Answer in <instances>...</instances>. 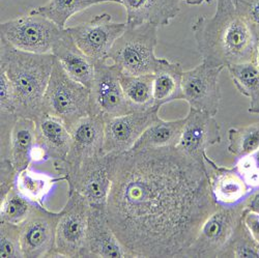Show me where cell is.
<instances>
[{
	"label": "cell",
	"instance_id": "cell-1",
	"mask_svg": "<svg viewBox=\"0 0 259 258\" xmlns=\"http://www.w3.org/2000/svg\"><path fill=\"white\" fill-rule=\"evenodd\" d=\"M108 221L133 257H185L218 208L206 166L176 146L106 155Z\"/></svg>",
	"mask_w": 259,
	"mask_h": 258
},
{
	"label": "cell",
	"instance_id": "cell-2",
	"mask_svg": "<svg viewBox=\"0 0 259 258\" xmlns=\"http://www.w3.org/2000/svg\"><path fill=\"white\" fill-rule=\"evenodd\" d=\"M192 31L202 61L213 67L256 61L259 35L234 0H217L211 17L201 16Z\"/></svg>",
	"mask_w": 259,
	"mask_h": 258
},
{
	"label": "cell",
	"instance_id": "cell-3",
	"mask_svg": "<svg viewBox=\"0 0 259 258\" xmlns=\"http://www.w3.org/2000/svg\"><path fill=\"white\" fill-rule=\"evenodd\" d=\"M54 63L52 53L21 51L0 37V71L12 84L19 117L36 121L44 114L42 104Z\"/></svg>",
	"mask_w": 259,
	"mask_h": 258
},
{
	"label": "cell",
	"instance_id": "cell-4",
	"mask_svg": "<svg viewBox=\"0 0 259 258\" xmlns=\"http://www.w3.org/2000/svg\"><path fill=\"white\" fill-rule=\"evenodd\" d=\"M158 26L144 23L128 26L112 46L108 60L119 74L139 76L154 74L161 61L156 55Z\"/></svg>",
	"mask_w": 259,
	"mask_h": 258
},
{
	"label": "cell",
	"instance_id": "cell-5",
	"mask_svg": "<svg viewBox=\"0 0 259 258\" xmlns=\"http://www.w3.org/2000/svg\"><path fill=\"white\" fill-rule=\"evenodd\" d=\"M91 91L74 80L56 60L44 97V113L60 119L70 130L90 115Z\"/></svg>",
	"mask_w": 259,
	"mask_h": 258
},
{
	"label": "cell",
	"instance_id": "cell-6",
	"mask_svg": "<svg viewBox=\"0 0 259 258\" xmlns=\"http://www.w3.org/2000/svg\"><path fill=\"white\" fill-rule=\"evenodd\" d=\"M64 30L66 28L59 27L50 19L29 13L2 22L0 37L18 50L34 54H48L52 53L55 42Z\"/></svg>",
	"mask_w": 259,
	"mask_h": 258
},
{
	"label": "cell",
	"instance_id": "cell-7",
	"mask_svg": "<svg viewBox=\"0 0 259 258\" xmlns=\"http://www.w3.org/2000/svg\"><path fill=\"white\" fill-rule=\"evenodd\" d=\"M105 119L99 115H88L72 128V143L67 158L53 164L59 177L67 182L85 163L104 154Z\"/></svg>",
	"mask_w": 259,
	"mask_h": 258
},
{
	"label": "cell",
	"instance_id": "cell-8",
	"mask_svg": "<svg viewBox=\"0 0 259 258\" xmlns=\"http://www.w3.org/2000/svg\"><path fill=\"white\" fill-rule=\"evenodd\" d=\"M244 213V203L232 207L218 206L202 223L185 257H219Z\"/></svg>",
	"mask_w": 259,
	"mask_h": 258
},
{
	"label": "cell",
	"instance_id": "cell-9",
	"mask_svg": "<svg viewBox=\"0 0 259 258\" xmlns=\"http://www.w3.org/2000/svg\"><path fill=\"white\" fill-rule=\"evenodd\" d=\"M91 205L79 193H69L60 210L53 257H81L88 233Z\"/></svg>",
	"mask_w": 259,
	"mask_h": 258
},
{
	"label": "cell",
	"instance_id": "cell-10",
	"mask_svg": "<svg viewBox=\"0 0 259 258\" xmlns=\"http://www.w3.org/2000/svg\"><path fill=\"white\" fill-rule=\"evenodd\" d=\"M108 61H96L95 77L90 89V114L102 116L105 120L133 112L125 100L119 73Z\"/></svg>",
	"mask_w": 259,
	"mask_h": 258
},
{
	"label": "cell",
	"instance_id": "cell-11",
	"mask_svg": "<svg viewBox=\"0 0 259 258\" xmlns=\"http://www.w3.org/2000/svg\"><path fill=\"white\" fill-rule=\"evenodd\" d=\"M223 70L201 61L197 67L184 71L182 88L190 108L212 116L218 114L222 98L219 80Z\"/></svg>",
	"mask_w": 259,
	"mask_h": 258
},
{
	"label": "cell",
	"instance_id": "cell-12",
	"mask_svg": "<svg viewBox=\"0 0 259 258\" xmlns=\"http://www.w3.org/2000/svg\"><path fill=\"white\" fill-rule=\"evenodd\" d=\"M67 29L77 46L96 62L108 59L114 42L126 29V22H113L111 15L103 13Z\"/></svg>",
	"mask_w": 259,
	"mask_h": 258
},
{
	"label": "cell",
	"instance_id": "cell-13",
	"mask_svg": "<svg viewBox=\"0 0 259 258\" xmlns=\"http://www.w3.org/2000/svg\"><path fill=\"white\" fill-rule=\"evenodd\" d=\"M59 216L60 211H51L45 205L33 204L27 219L19 225L23 257H53Z\"/></svg>",
	"mask_w": 259,
	"mask_h": 258
},
{
	"label": "cell",
	"instance_id": "cell-14",
	"mask_svg": "<svg viewBox=\"0 0 259 258\" xmlns=\"http://www.w3.org/2000/svg\"><path fill=\"white\" fill-rule=\"evenodd\" d=\"M160 107L131 112L105 120L104 154L119 155L131 150L146 128L158 121Z\"/></svg>",
	"mask_w": 259,
	"mask_h": 258
},
{
	"label": "cell",
	"instance_id": "cell-15",
	"mask_svg": "<svg viewBox=\"0 0 259 258\" xmlns=\"http://www.w3.org/2000/svg\"><path fill=\"white\" fill-rule=\"evenodd\" d=\"M220 142V125L214 116L190 108L185 117L182 138L177 146L181 152L206 166L207 148Z\"/></svg>",
	"mask_w": 259,
	"mask_h": 258
},
{
	"label": "cell",
	"instance_id": "cell-16",
	"mask_svg": "<svg viewBox=\"0 0 259 258\" xmlns=\"http://www.w3.org/2000/svg\"><path fill=\"white\" fill-rule=\"evenodd\" d=\"M69 193H79L91 207L107 209L111 190V179L106 155L85 162L76 174L67 180Z\"/></svg>",
	"mask_w": 259,
	"mask_h": 258
},
{
	"label": "cell",
	"instance_id": "cell-17",
	"mask_svg": "<svg viewBox=\"0 0 259 258\" xmlns=\"http://www.w3.org/2000/svg\"><path fill=\"white\" fill-rule=\"evenodd\" d=\"M81 257H133L120 243L107 217V209L91 207Z\"/></svg>",
	"mask_w": 259,
	"mask_h": 258
},
{
	"label": "cell",
	"instance_id": "cell-18",
	"mask_svg": "<svg viewBox=\"0 0 259 258\" xmlns=\"http://www.w3.org/2000/svg\"><path fill=\"white\" fill-rule=\"evenodd\" d=\"M205 164L208 171L211 194L218 206H237L247 200L253 190L246 184L234 166H220L207 155Z\"/></svg>",
	"mask_w": 259,
	"mask_h": 258
},
{
	"label": "cell",
	"instance_id": "cell-19",
	"mask_svg": "<svg viewBox=\"0 0 259 258\" xmlns=\"http://www.w3.org/2000/svg\"><path fill=\"white\" fill-rule=\"evenodd\" d=\"M183 0H120L125 9L126 25L138 26L149 23L169 25L181 12Z\"/></svg>",
	"mask_w": 259,
	"mask_h": 258
},
{
	"label": "cell",
	"instance_id": "cell-20",
	"mask_svg": "<svg viewBox=\"0 0 259 258\" xmlns=\"http://www.w3.org/2000/svg\"><path fill=\"white\" fill-rule=\"evenodd\" d=\"M52 54L70 77L91 89L96 62L77 46L67 28L55 42Z\"/></svg>",
	"mask_w": 259,
	"mask_h": 258
},
{
	"label": "cell",
	"instance_id": "cell-21",
	"mask_svg": "<svg viewBox=\"0 0 259 258\" xmlns=\"http://www.w3.org/2000/svg\"><path fill=\"white\" fill-rule=\"evenodd\" d=\"M35 143L45 152L53 164L60 163L67 158L72 143L70 128L60 119L44 113L35 121Z\"/></svg>",
	"mask_w": 259,
	"mask_h": 258
},
{
	"label": "cell",
	"instance_id": "cell-22",
	"mask_svg": "<svg viewBox=\"0 0 259 258\" xmlns=\"http://www.w3.org/2000/svg\"><path fill=\"white\" fill-rule=\"evenodd\" d=\"M184 70L179 62H171L161 58L154 73V98L155 105L161 107L177 100H184L183 94Z\"/></svg>",
	"mask_w": 259,
	"mask_h": 258
},
{
	"label": "cell",
	"instance_id": "cell-23",
	"mask_svg": "<svg viewBox=\"0 0 259 258\" xmlns=\"http://www.w3.org/2000/svg\"><path fill=\"white\" fill-rule=\"evenodd\" d=\"M35 141V121L28 117L20 116L12 128L9 147V159L18 174L30 166L31 152Z\"/></svg>",
	"mask_w": 259,
	"mask_h": 258
},
{
	"label": "cell",
	"instance_id": "cell-24",
	"mask_svg": "<svg viewBox=\"0 0 259 258\" xmlns=\"http://www.w3.org/2000/svg\"><path fill=\"white\" fill-rule=\"evenodd\" d=\"M62 181H64L62 177L54 178L50 175L33 170L29 166L18 174L16 188L33 204L44 205L55 186Z\"/></svg>",
	"mask_w": 259,
	"mask_h": 258
},
{
	"label": "cell",
	"instance_id": "cell-25",
	"mask_svg": "<svg viewBox=\"0 0 259 258\" xmlns=\"http://www.w3.org/2000/svg\"><path fill=\"white\" fill-rule=\"evenodd\" d=\"M185 118L177 120H163L150 124L143 132L132 149L176 147L182 138Z\"/></svg>",
	"mask_w": 259,
	"mask_h": 258
},
{
	"label": "cell",
	"instance_id": "cell-26",
	"mask_svg": "<svg viewBox=\"0 0 259 258\" xmlns=\"http://www.w3.org/2000/svg\"><path fill=\"white\" fill-rule=\"evenodd\" d=\"M125 100L133 112L146 111L155 105L154 74L127 76L119 74Z\"/></svg>",
	"mask_w": 259,
	"mask_h": 258
},
{
	"label": "cell",
	"instance_id": "cell-27",
	"mask_svg": "<svg viewBox=\"0 0 259 258\" xmlns=\"http://www.w3.org/2000/svg\"><path fill=\"white\" fill-rule=\"evenodd\" d=\"M227 70L235 89L250 100L248 111L259 114V67L257 62L231 64Z\"/></svg>",
	"mask_w": 259,
	"mask_h": 258
},
{
	"label": "cell",
	"instance_id": "cell-28",
	"mask_svg": "<svg viewBox=\"0 0 259 258\" xmlns=\"http://www.w3.org/2000/svg\"><path fill=\"white\" fill-rule=\"evenodd\" d=\"M106 3L120 4V0H50L45 6L32 9L30 13L44 16L59 27L66 28L68 21L74 15L93 6Z\"/></svg>",
	"mask_w": 259,
	"mask_h": 258
},
{
	"label": "cell",
	"instance_id": "cell-29",
	"mask_svg": "<svg viewBox=\"0 0 259 258\" xmlns=\"http://www.w3.org/2000/svg\"><path fill=\"white\" fill-rule=\"evenodd\" d=\"M227 149L235 159L254 154L259 149V122L229 128Z\"/></svg>",
	"mask_w": 259,
	"mask_h": 258
},
{
	"label": "cell",
	"instance_id": "cell-30",
	"mask_svg": "<svg viewBox=\"0 0 259 258\" xmlns=\"http://www.w3.org/2000/svg\"><path fill=\"white\" fill-rule=\"evenodd\" d=\"M219 257H259V243L247 227L244 217L236 225L231 238Z\"/></svg>",
	"mask_w": 259,
	"mask_h": 258
},
{
	"label": "cell",
	"instance_id": "cell-31",
	"mask_svg": "<svg viewBox=\"0 0 259 258\" xmlns=\"http://www.w3.org/2000/svg\"><path fill=\"white\" fill-rule=\"evenodd\" d=\"M32 206L33 203L15 187L3 200H0V222L20 225L27 219Z\"/></svg>",
	"mask_w": 259,
	"mask_h": 258
},
{
	"label": "cell",
	"instance_id": "cell-32",
	"mask_svg": "<svg viewBox=\"0 0 259 258\" xmlns=\"http://www.w3.org/2000/svg\"><path fill=\"white\" fill-rule=\"evenodd\" d=\"M0 256L23 258L19 225L2 222V225H0Z\"/></svg>",
	"mask_w": 259,
	"mask_h": 258
},
{
	"label": "cell",
	"instance_id": "cell-33",
	"mask_svg": "<svg viewBox=\"0 0 259 258\" xmlns=\"http://www.w3.org/2000/svg\"><path fill=\"white\" fill-rule=\"evenodd\" d=\"M0 107H2V116L19 117L17 113V105L12 84L7 75L0 71Z\"/></svg>",
	"mask_w": 259,
	"mask_h": 258
},
{
	"label": "cell",
	"instance_id": "cell-34",
	"mask_svg": "<svg viewBox=\"0 0 259 258\" xmlns=\"http://www.w3.org/2000/svg\"><path fill=\"white\" fill-rule=\"evenodd\" d=\"M233 166L240 172V175L253 192L259 189V167L256 165L251 155L235 159Z\"/></svg>",
	"mask_w": 259,
	"mask_h": 258
},
{
	"label": "cell",
	"instance_id": "cell-35",
	"mask_svg": "<svg viewBox=\"0 0 259 258\" xmlns=\"http://www.w3.org/2000/svg\"><path fill=\"white\" fill-rule=\"evenodd\" d=\"M18 171L9 158L0 160V200H3L16 187Z\"/></svg>",
	"mask_w": 259,
	"mask_h": 258
},
{
	"label": "cell",
	"instance_id": "cell-36",
	"mask_svg": "<svg viewBox=\"0 0 259 258\" xmlns=\"http://www.w3.org/2000/svg\"><path fill=\"white\" fill-rule=\"evenodd\" d=\"M234 2L259 35V0H234Z\"/></svg>",
	"mask_w": 259,
	"mask_h": 258
},
{
	"label": "cell",
	"instance_id": "cell-37",
	"mask_svg": "<svg viewBox=\"0 0 259 258\" xmlns=\"http://www.w3.org/2000/svg\"><path fill=\"white\" fill-rule=\"evenodd\" d=\"M244 221L250 232L254 236V239L259 243V214L256 212L245 210Z\"/></svg>",
	"mask_w": 259,
	"mask_h": 258
},
{
	"label": "cell",
	"instance_id": "cell-38",
	"mask_svg": "<svg viewBox=\"0 0 259 258\" xmlns=\"http://www.w3.org/2000/svg\"><path fill=\"white\" fill-rule=\"evenodd\" d=\"M184 2L189 6H200L206 3V0H184Z\"/></svg>",
	"mask_w": 259,
	"mask_h": 258
},
{
	"label": "cell",
	"instance_id": "cell-39",
	"mask_svg": "<svg viewBox=\"0 0 259 258\" xmlns=\"http://www.w3.org/2000/svg\"><path fill=\"white\" fill-rule=\"evenodd\" d=\"M251 156H252V158L254 159V161H255L256 165L259 167V149H258V150H256V152H255L254 154H252Z\"/></svg>",
	"mask_w": 259,
	"mask_h": 258
},
{
	"label": "cell",
	"instance_id": "cell-40",
	"mask_svg": "<svg viewBox=\"0 0 259 258\" xmlns=\"http://www.w3.org/2000/svg\"><path fill=\"white\" fill-rule=\"evenodd\" d=\"M256 62H257V64H258V67H259V46H258V52H257V59H256Z\"/></svg>",
	"mask_w": 259,
	"mask_h": 258
},
{
	"label": "cell",
	"instance_id": "cell-41",
	"mask_svg": "<svg viewBox=\"0 0 259 258\" xmlns=\"http://www.w3.org/2000/svg\"><path fill=\"white\" fill-rule=\"evenodd\" d=\"M212 0H206V4H211Z\"/></svg>",
	"mask_w": 259,
	"mask_h": 258
}]
</instances>
